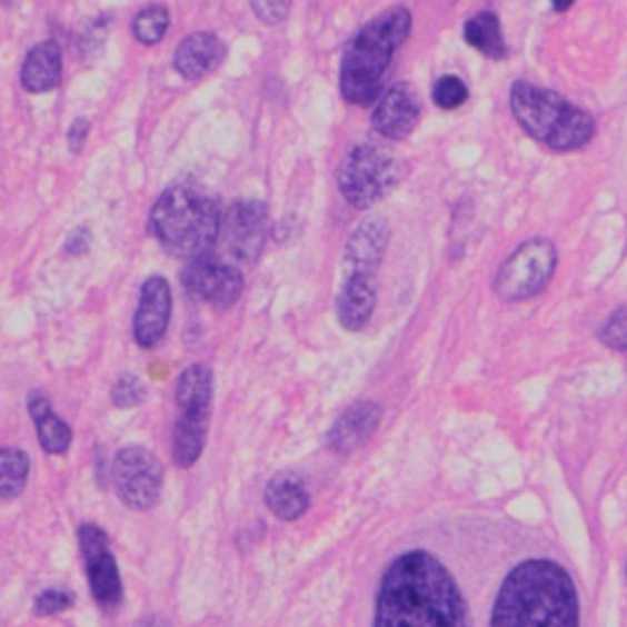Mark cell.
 <instances>
[{
    "instance_id": "ba28073f",
    "label": "cell",
    "mask_w": 627,
    "mask_h": 627,
    "mask_svg": "<svg viewBox=\"0 0 627 627\" xmlns=\"http://www.w3.org/2000/svg\"><path fill=\"white\" fill-rule=\"evenodd\" d=\"M162 478V464L142 446H126L113 458L116 492L132 510H150L160 500Z\"/></svg>"
},
{
    "instance_id": "8fae6325",
    "label": "cell",
    "mask_w": 627,
    "mask_h": 627,
    "mask_svg": "<svg viewBox=\"0 0 627 627\" xmlns=\"http://www.w3.org/2000/svg\"><path fill=\"white\" fill-rule=\"evenodd\" d=\"M182 282L189 295L209 301L216 309L233 307L243 292V275L231 262H221L211 256H203L189 262Z\"/></svg>"
},
{
    "instance_id": "5bb4252c",
    "label": "cell",
    "mask_w": 627,
    "mask_h": 627,
    "mask_svg": "<svg viewBox=\"0 0 627 627\" xmlns=\"http://www.w3.org/2000/svg\"><path fill=\"white\" fill-rule=\"evenodd\" d=\"M390 243V226L380 216H370L358 223L354 236L348 238L344 252L346 277H372L378 272L385 250Z\"/></svg>"
},
{
    "instance_id": "4fadbf2b",
    "label": "cell",
    "mask_w": 627,
    "mask_h": 627,
    "mask_svg": "<svg viewBox=\"0 0 627 627\" xmlns=\"http://www.w3.org/2000/svg\"><path fill=\"white\" fill-rule=\"evenodd\" d=\"M421 101L412 83H392L372 108V128L390 140L407 138L419 126Z\"/></svg>"
},
{
    "instance_id": "836d02e7",
    "label": "cell",
    "mask_w": 627,
    "mask_h": 627,
    "mask_svg": "<svg viewBox=\"0 0 627 627\" xmlns=\"http://www.w3.org/2000/svg\"><path fill=\"white\" fill-rule=\"evenodd\" d=\"M574 3L576 0H551V8L557 10V13H566V10H569Z\"/></svg>"
},
{
    "instance_id": "603a6c76",
    "label": "cell",
    "mask_w": 627,
    "mask_h": 627,
    "mask_svg": "<svg viewBox=\"0 0 627 627\" xmlns=\"http://www.w3.org/2000/svg\"><path fill=\"white\" fill-rule=\"evenodd\" d=\"M464 40L484 57L496 59V62L508 57V44L502 40V28L496 13H478L468 18L464 26Z\"/></svg>"
},
{
    "instance_id": "ffe728a7",
    "label": "cell",
    "mask_w": 627,
    "mask_h": 627,
    "mask_svg": "<svg viewBox=\"0 0 627 627\" xmlns=\"http://www.w3.org/2000/svg\"><path fill=\"white\" fill-rule=\"evenodd\" d=\"M265 502H268L275 517L292 522L309 510L311 498L305 484L295 474H280L270 480L268 490H265Z\"/></svg>"
},
{
    "instance_id": "83f0119b",
    "label": "cell",
    "mask_w": 627,
    "mask_h": 627,
    "mask_svg": "<svg viewBox=\"0 0 627 627\" xmlns=\"http://www.w3.org/2000/svg\"><path fill=\"white\" fill-rule=\"evenodd\" d=\"M71 603H74V596L69 594L64 588H47L42 594L34 598V613L40 615V618H47V615H57V613H64Z\"/></svg>"
},
{
    "instance_id": "ac0fdd59",
    "label": "cell",
    "mask_w": 627,
    "mask_h": 627,
    "mask_svg": "<svg viewBox=\"0 0 627 627\" xmlns=\"http://www.w3.org/2000/svg\"><path fill=\"white\" fill-rule=\"evenodd\" d=\"M336 311H339V321L344 329H366L372 311H376V287H372V277H346Z\"/></svg>"
},
{
    "instance_id": "3957f363",
    "label": "cell",
    "mask_w": 627,
    "mask_h": 627,
    "mask_svg": "<svg viewBox=\"0 0 627 627\" xmlns=\"http://www.w3.org/2000/svg\"><path fill=\"white\" fill-rule=\"evenodd\" d=\"M409 30H412V16L407 8L397 6L370 20L346 44L341 57V96L348 103L370 106L380 99L385 71L409 38Z\"/></svg>"
},
{
    "instance_id": "cb8c5ba5",
    "label": "cell",
    "mask_w": 627,
    "mask_h": 627,
    "mask_svg": "<svg viewBox=\"0 0 627 627\" xmlns=\"http://www.w3.org/2000/svg\"><path fill=\"white\" fill-rule=\"evenodd\" d=\"M30 458L20 449H0V502L16 500L26 490Z\"/></svg>"
},
{
    "instance_id": "2e32d148",
    "label": "cell",
    "mask_w": 627,
    "mask_h": 627,
    "mask_svg": "<svg viewBox=\"0 0 627 627\" xmlns=\"http://www.w3.org/2000/svg\"><path fill=\"white\" fill-rule=\"evenodd\" d=\"M226 57V47L213 32H195L179 42L175 52V69L189 81H199L219 69Z\"/></svg>"
},
{
    "instance_id": "d590c367",
    "label": "cell",
    "mask_w": 627,
    "mask_h": 627,
    "mask_svg": "<svg viewBox=\"0 0 627 627\" xmlns=\"http://www.w3.org/2000/svg\"><path fill=\"white\" fill-rule=\"evenodd\" d=\"M625 576H627V566H625Z\"/></svg>"
},
{
    "instance_id": "f546056e",
    "label": "cell",
    "mask_w": 627,
    "mask_h": 627,
    "mask_svg": "<svg viewBox=\"0 0 627 627\" xmlns=\"http://www.w3.org/2000/svg\"><path fill=\"white\" fill-rule=\"evenodd\" d=\"M111 397L116 407H136L142 402L145 390L136 376H123L113 385Z\"/></svg>"
},
{
    "instance_id": "e575fe53",
    "label": "cell",
    "mask_w": 627,
    "mask_h": 627,
    "mask_svg": "<svg viewBox=\"0 0 627 627\" xmlns=\"http://www.w3.org/2000/svg\"><path fill=\"white\" fill-rule=\"evenodd\" d=\"M0 3H10V0H0Z\"/></svg>"
},
{
    "instance_id": "7402d4cb",
    "label": "cell",
    "mask_w": 627,
    "mask_h": 627,
    "mask_svg": "<svg viewBox=\"0 0 627 627\" xmlns=\"http://www.w3.org/2000/svg\"><path fill=\"white\" fill-rule=\"evenodd\" d=\"M213 378L207 366H189L177 380V407L182 415H209Z\"/></svg>"
},
{
    "instance_id": "5b68a950",
    "label": "cell",
    "mask_w": 627,
    "mask_h": 627,
    "mask_svg": "<svg viewBox=\"0 0 627 627\" xmlns=\"http://www.w3.org/2000/svg\"><path fill=\"white\" fill-rule=\"evenodd\" d=\"M510 108L529 138L554 152L581 150L594 140L596 123L584 108L574 106L561 93L515 81L510 91Z\"/></svg>"
},
{
    "instance_id": "d6a6232c",
    "label": "cell",
    "mask_w": 627,
    "mask_h": 627,
    "mask_svg": "<svg viewBox=\"0 0 627 627\" xmlns=\"http://www.w3.org/2000/svg\"><path fill=\"white\" fill-rule=\"evenodd\" d=\"M136 627H170L162 618H157V615H150V618H142Z\"/></svg>"
},
{
    "instance_id": "9c48e42d",
    "label": "cell",
    "mask_w": 627,
    "mask_h": 627,
    "mask_svg": "<svg viewBox=\"0 0 627 627\" xmlns=\"http://www.w3.org/2000/svg\"><path fill=\"white\" fill-rule=\"evenodd\" d=\"M268 231H270L268 207H265L262 201L248 199V201H238L228 209L221 221L219 240H223V248L231 252V258L240 262H252L262 252L265 240H268Z\"/></svg>"
},
{
    "instance_id": "1f68e13d",
    "label": "cell",
    "mask_w": 627,
    "mask_h": 627,
    "mask_svg": "<svg viewBox=\"0 0 627 627\" xmlns=\"http://www.w3.org/2000/svg\"><path fill=\"white\" fill-rule=\"evenodd\" d=\"M89 246H91V233L87 228H77L67 240V252L69 256H83V252L89 250Z\"/></svg>"
},
{
    "instance_id": "44dd1931",
    "label": "cell",
    "mask_w": 627,
    "mask_h": 627,
    "mask_svg": "<svg viewBox=\"0 0 627 627\" xmlns=\"http://www.w3.org/2000/svg\"><path fill=\"white\" fill-rule=\"evenodd\" d=\"M209 415H179L172 434V458L179 468H191L207 444Z\"/></svg>"
},
{
    "instance_id": "8992f818",
    "label": "cell",
    "mask_w": 627,
    "mask_h": 627,
    "mask_svg": "<svg viewBox=\"0 0 627 627\" xmlns=\"http://www.w3.org/2000/svg\"><path fill=\"white\" fill-rule=\"evenodd\" d=\"M402 179V162L382 145L366 142L348 152L339 167V191L354 209L366 211L385 199Z\"/></svg>"
},
{
    "instance_id": "7a4b0ae2",
    "label": "cell",
    "mask_w": 627,
    "mask_h": 627,
    "mask_svg": "<svg viewBox=\"0 0 627 627\" xmlns=\"http://www.w3.org/2000/svg\"><path fill=\"white\" fill-rule=\"evenodd\" d=\"M578 594L569 571L551 559H529L505 576L490 627H578Z\"/></svg>"
},
{
    "instance_id": "30bf717a",
    "label": "cell",
    "mask_w": 627,
    "mask_h": 627,
    "mask_svg": "<svg viewBox=\"0 0 627 627\" xmlns=\"http://www.w3.org/2000/svg\"><path fill=\"white\" fill-rule=\"evenodd\" d=\"M79 547L83 559H87V576L93 598L103 608H116L123 600V584H120V571L113 554L108 551L106 533L99 525H81Z\"/></svg>"
},
{
    "instance_id": "7c38bea8",
    "label": "cell",
    "mask_w": 627,
    "mask_h": 627,
    "mask_svg": "<svg viewBox=\"0 0 627 627\" xmlns=\"http://www.w3.org/2000/svg\"><path fill=\"white\" fill-rule=\"evenodd\" d=\"M172 314V289L165 277L155 275L145 280L140 289V301L132 319V336L140 348H155L165 339L167 327H170Z\"/></svg>"
},
{
    "instance_id": "9a60e30c",
    "label": "cell",
    "mask_w": 627,
    "mask_h": 627,
    "mask_svg": "<svg viewBox=\"0 0 627 627\" xmlns=\"http://www.w3.org/2000/svg\"><path fill=\"white\" fill-rule=\"evenodd\" d=\"M382 409L376 402H356L334 421L329 431V446L336 454H354L380 427Z\"/></svg>"
},
{
    "instance_id": "f1b7e54d",
    "label": "cell",
    "mask_w": 627,
    "mask_h": 627,
    "mask_svg": "<svg viewBox=\"0 0 627 627\" xmlns=\"http://www.w3.org/2000/svg\"><path fill=\"white\" fill-rule=\"evenodd\" d=\"M252 13L258 16L265 26H280L282 20H287L289 8H292V0H250Z\"/></svg>"
},
{
    "instance_id": "4316f807",
    "label": "cell",
    "mask_w": 627,
    "mask_h": 627,
    "mask_svg": "<svg viewBox=\"0 0 627 627\" xmlns=\"http://www.w3.org/2000/svg\"><path fill=\"white\" fill-rule=\"evenodd\" d=\"M598 339L613 351H627V305L615 309L598 329Z\"/></svg>"
},
{
    "instance_id": "e0dca14e",
    "label": "cell",
    "mask_w": 627,
    "mask_h": 627,
    "mask_svg": "<svg viewBox=\"0 0 627 627\" xmlns=\"http://www.w3.org/2000/svg\"><path fill=\"white\" fill-rule=\"evenodd\" d=\"M62 81V50L52 40L34 44L20 69V83L28 93L54 91Z\"/></svg>"
},
{
    "instance_id": "6da1fadb",
    "label": "cell",
    "mask_w": 627,
    "mask_h": 627,
    "mask_svg": "<svg viewBox=\"0 0 627 627\" xmlns=\"http://www.w3.org/2000/svg\"><path fill=\"white\" fill-rule=\"evenodd\" d=\"M372 627H470L461 588L425 549L405 551L382 574Z\"/></svg>"
},
{
    "instance_id": "d4e9b609",
    "label": "cell",
    "mask_w": 627,
    "mask_h": 627,
    "mask_svg": "<svg viewBox=\"0 0 627 627\" xmlns=\"http://www.w3.org/2000/svg\"><path fill=\"white\" fill-rule=\"evenodd\" d=\"M167 30H170V10L160 3L142 8L136 16V22H132V34L142 44H157L165 38Z\"/></svg>"
},
{
    "instance_id": "484cf974",
    "label": "cell",
    "mask_w": 627,
    "mask_h": 627,
    "mask_svg": "<svg viewBox=\"0 0 627 627\" xmlns=\"http://www.w3.org/2000/svg\"><path fill=\"white\" fill-rule=\"evenodd\" d=\"M431 99L437 103L441 111H456L468 101V87L461 77L456 74H444L434 83Z\"/></svg>"
},
{
    "instance_id": "4dcf8cb0",
    "label": "cell",
    "mask_w": 627,
    "mask_h": 627,
    "mask_svg": "<svg viewBox=\"0 0 627 627\" xmlns=\"http://www.w3.org/2000/svg\"><path fill=\"white\" fill-rule=\"evenodd\" d=\"M89 120L87 118H77L74 123L69 126V132H67V142H69V150L71 152H81L83 150V142H87L89 138Z\"/></svg>"
},
{
    "instance_id": "52a82bcc",
    "label": "cell",
    "mask_w": 627,
    "mask_h": 627,
    "mask_svg": "<svg viewBox=\"0 0 627 627\" xmlns=\"http://www.w3.org/2000/svg\"><path fill=\"white\" fill-rule=\"evenodd\" d=\"M557 270V248L549 238H533L500 265L492 289L508 301H522L541 295Z\"/></svg>"
},
{
    "instance_id": "277c9868",
    "label": "cell",
    "mask_w": 627,
    "mask_h": 627,
    "mask_svg": "<svg viewBox=\"0 0 627 627\" xmlns=\"http://www.w3.org/2000/svg\"><path fill=\"white\" fill-rule=\"evenodd\" d=\"M223 213L209 195L197 187L177 185L157 199L150 213V231L179 258L211 256L221 236Z\"/></svg>"
},
{
    "instance_id": "d6986e66",
    "label": "cell",
    "mask_w": 627,
    "mask_h": 627,
    "mask_svg": "<svg viewBox=\"0 0 627 627\" xmlns=\"http://www.w3.org/2000/svg\"><path fill=\"white\" fill-rule=\"evenodd\" d=\"M28 412L34 421V427H38V439H40L42 449L47 454H54V456L67 454L69 446H71V429H69L67 421H62L52 412L50 397H47L40 390L30 392Z\"/></svg>"
}]
</instances>
